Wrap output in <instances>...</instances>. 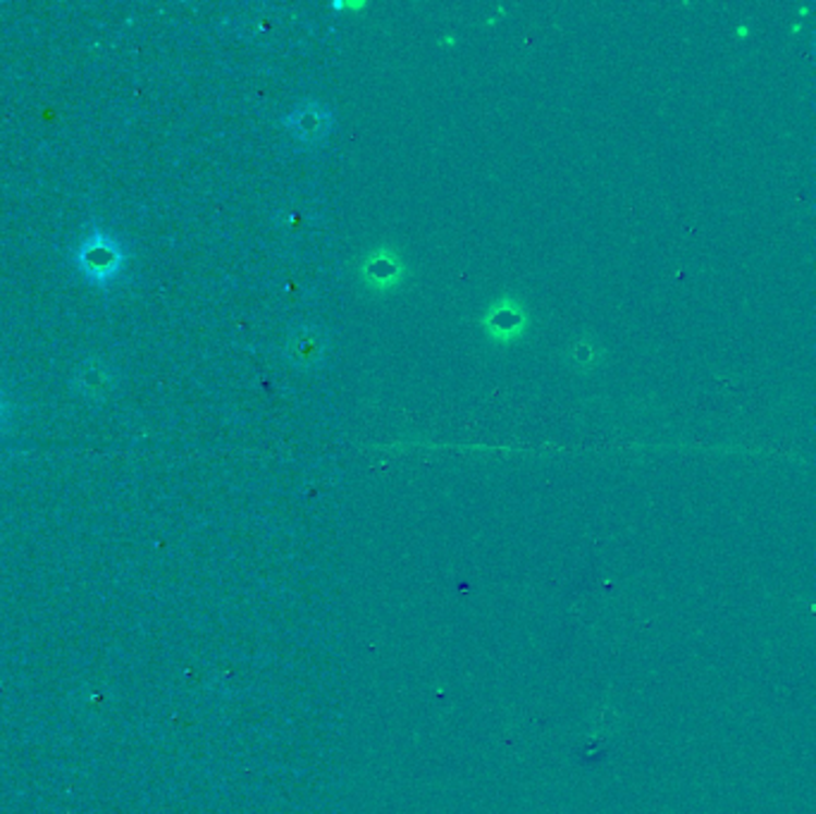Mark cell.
<instances>
[{
    "label": "cell",
    "instance_id": "cell-1",
    "mask_svg": "<svg viewBox=\"0 0 816 814\" xmlns=\"http://www.w3.org/2000/svg\"><path fill=\"white\" fill-rule=\"evenodd\" d=\"M356 275L368 292L389 294L404 287L409 280V266L404 256L399 254V248L392 244H378L358 258Z\"/></svg>",
    "mask_w": 816,
    "mask_h": 814
},
{
    "label": "cell",
    "instance_id": "cell-2",
    "mask_svg": "<svg viewBox=\"0 0 816 814\" xmlns=\"http://www.w3.org/2000/svg\"><path fill=\"white\" fill-rule=\"evenodd\" d=\"M480 328L489 342L511 347L521 342L531 330V311L516 296H499L480 316Z\"/></svg>",
    "mask_w": 816,
    "mask_h": 814
},
{
    "label": "cell",
    "instance_id": "cell-3",
    "mask_svg": "<svg viewBox=\"0 0 816 814\" xmlns=\"http://www.w3.org/2000/svg\"><path fill=\"white\" fill-rule=\"evenodd\" d=\"M80 270L96 284H108L124 266V254L115 240L103 232H94L77 248Z\"/></svg>",
    "mask_w": 816,
    "mask_h": 814
},
{
    "label": "cell",
    "instance_id": "cell-4",
    "mask_svg": "<svg viewBox=\"0 0 816 814\" xmlns=\"http://www.w3.org/2000/svg\"><path fill=\"white\" fill-rule=\"evenodd\" d=\"M330 352V337L318 325H296L289 330L282 354L299 370L318 368Z\"/></svg>",
    "mask_w": 816,
    "mask_h": 814
},
{
    "label": "cell",
    "instance_id": "cell-5",
    "mask_svg": "<svg viewBox=\"0 0 816 814\" xmlns=\"http://www.w3.org/2000/svg\"><path fill=\"white\" fill-rule=\"evenodd\" d=\"M282 122L299 144L318 146L330 139V134L334 130V112L325 104H320L318 98H308V101L301 104L292 116H287Z\"/></svg>",
    "mask_w": 816,
    "mask_h": 814
},
{
    "label": "cell",
    "instance_id": "cell-6",
    "mask_svg": "<svg viewBox=\"0 0 816 814\" xmlns=\"http://www.w3.org/2000/svg\"><path fill=\"white\" fill-rule=\"evenodd\" d=\"M597 354H599L597 344H589V342L581 340V342H575L573 349H571V361L575 363L577 368H587V366H595Z\"/></svg>",
    "mask_w": 816,
    "mask_h": 814
}]
</instances>
